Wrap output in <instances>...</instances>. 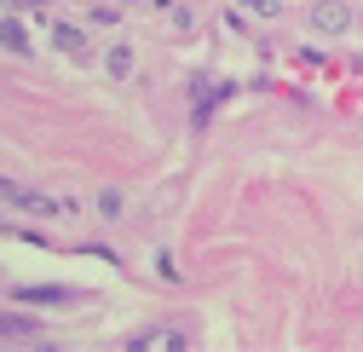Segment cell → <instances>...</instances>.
I'll return each mask as SVG.
<instances>
[{
    "mask_svg": "<svg viewBox=\"0 0 363 352\" xmlns=\"http://www.w3.org/2000/svg\"><path fill=\"white\" fill-rule=\"evenodd\" d=\"M35 318L29 312H0V341H35Z\"/></svg>",
    "mask_w": 363,
    "mask_h": 352,
    "instance_id": "4",
    "label": "cell"
},
{
    "mask_svg": "<svg viewBox=\"0 0 363 352\" xmlns=\"http://www.w3.org/2000/svg\"><path fill=\"white\" fill-rule=\"evenodd\" d=\"M52 40H58V53H81V29H75V23H58Z\"/></svg>",
    "mask_w": 363,
    "mask_h": 352,
    "instance_id": "7",
    "label": "cell"
},
{
    "mask_svg": "<svg viewBox=\"0 0 363 352\" xmlns=\"http://www.w3.org/2000/svg\"><path fill=\"white\" fill-rule=\"evenodd\" d=\"M237 6H248L254 18H277V12H283V6H277V0H237Z\"/></svg>",
    "mask_w": 363,
    "mask_h": 352,
    "instance_id": "8",
    "label": "cell"
},
{
    "mask_svg": "<svg viewBox=\"0 0 363 352\" xmlns=\"http://www.w3.org/2000/svg\"><path fill=\"white\" fill-rule=\"evenodd\" d=\"M0 47H6V53H29V29L18 18H0Z\"/></svg>",
    "mask_w": 363,
    "mask_h": 352,
    "instance_id": "5",
    "label": "cell"
},
{
    "mask_svg": "<svg viewBox=\"0 0 363 352\" xmlns=\"http://www.w3.org/2000/svg\"><path fill=\"white\" fill-rule=\"evenodd\" d=\"M0 202H12V208H29V214H64V208H69V202H58V197L23 191V185H12V180H0Z\"/></svg>",
    "mask_w": 363,
    "mask_h": 352,
    "instance_id": "1",
    "label": "cell"
},
{
    "mask_svg": "<svg viewBox=\"0 0 363 352\" xmlns=\"http://www.w3.org/2000/svg\"><path fill=\"white\" fill-rule=\"evenodd\" d=\"M12 300H18V306H69L75 295H69L64 283H18Z\"/></svg>",
    "mask_w": 363,
    "mask_h": 352,
    "instance_id": "2",
    "label": "cell"
},
{
    "mask_svg": "<svg viewBox=\"0 0 363 352\" xmlns=\"http://www.w3.org/2000/svg\"><path fill=\"white\" fill-rule=\"evenodd\" d=\"M346 23H352V6H340V0H317V6H311V29L346 35Z\"/></svg>",
    "mask_w": 363,
    "mask_h": 352,
    "instance_id": "3",
    "label": "cell"
},
{
    "mask_svg": "<svg viewBox=\"0 0 363 352\" xmlns=\"http://www.w3.org/2000/svg\"><path fill=\"white\" fill-rule=\"evenodd\" d=\"M23 6H47V0H23Z\"/></svg>",
    "mask_w": 363,
    "mask_h": 352,
    "instance_id": "9",
    "label": "cell"
},
{
    "mask_svg": "<svg viewBox=\"0 0 363 352\" xmlns=\"http://www.w3.org/2000/svg\"><path fill=\"white\" fill-rule=\"evenodd\" d=\"M104 70L121 81V75H133V47H110V58H104Z\"/></svg>",
    "mask_w": 363,
    "mask_h": 352,
    "instance_id": "6",
    "label": "cell"
}]
</instances>
